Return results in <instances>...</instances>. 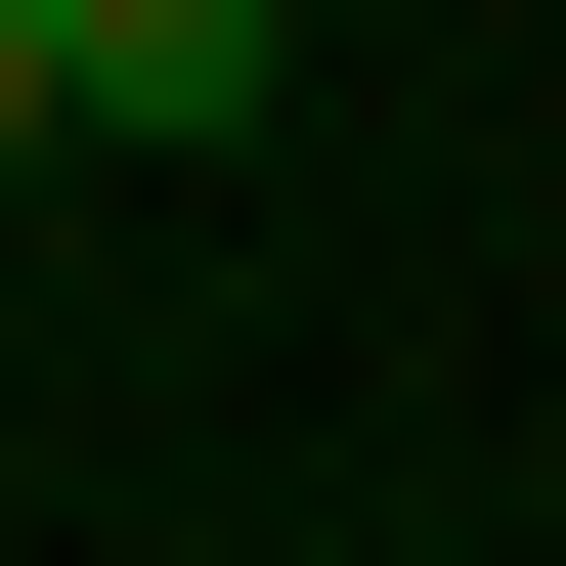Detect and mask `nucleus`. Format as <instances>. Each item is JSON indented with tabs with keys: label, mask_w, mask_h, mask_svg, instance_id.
I'll return each mask as SVG.
<instances>
[{
	"label": "nucleus",
	"mask_w": 566,
	"mask_h": 566,
	"mask_svg": "<svg viewBox=\"0 0 566 566\" xmlns=\"http://www.w3.org/2000/svg\"><path fill=\"white\" fill-rule=\"evenodd\" d=\"M305 0H44V132H262Z\"/></svg>",
	"instance_id": "obj_1"
},
{
	"label": "nucleus",
	"mask_w": 566,
	"mask_h": 566,
	"mask_svg": "<svg viewBox=\"0 0 566 566\" xmlns=\"http://www.w3.org/2000/svg\"><path fill=\"white\" fill-rule=\"evenodd\" d=\"M0 175H44V0H0Z\"/></svg>",
	"instance_id": "obj_2"
}]
</instances>
